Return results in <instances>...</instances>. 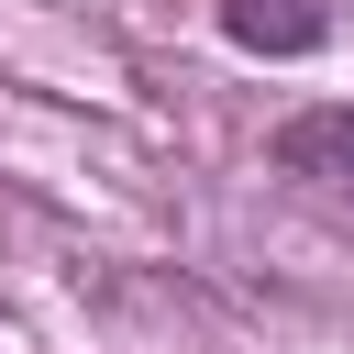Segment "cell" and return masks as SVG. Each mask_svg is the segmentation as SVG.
<instances>
[{
  "label": "cell",
  "instance_id": "2",
  "mask_svg": "<svg viewBox=\"0 0 354 354\" xmlns=\"http://www.w3.org/2000/svg\"><path fill=\"white\" fill-rule=\"evenodd\" d=\"M266 155H277L288 177H332V188H354V100H332V111H288Z\"/></svg>",
  "mask_w": 354,
  "mask_h": 354
},
{
  "label": "cell",
  "instance_id": "1",
  "mask_svg": "<svg viewBox=\"0 0 354 354\" xmlns=\"http://www.w3.org/2000/svg\"><path fill=\"white\" fill-rule=\"evenodd\" d=\"M221 33L243 55H321L332 44V0H221Z\"/></svg>",
  "mask_w": 354,
  "mask_h": 354
}]
</instances>
